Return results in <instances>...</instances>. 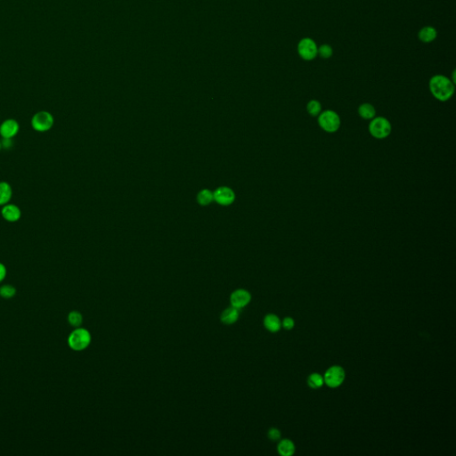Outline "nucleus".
Returning a JSON list of instances; mask_svg holds the SVG:
<instances>
[{"mask_svg": "<svg viewBox=\"0 0 456 456\" xmlns=\"http://www.w3.org/2000/svg\"><path fill=\"white\" fill-rule=\"evenodd\" d=\"M429 90L436 99L445 102L453 95L454 83L445 76H433L429 80Z\"/></svg>", "mask_w": 456, "mask_h": 456, "instance_id": "1", "label": "nucleus"}, {"mask_svg": "<svg viewBox=\"0 0 456 456\" xmlns=\"http://www.w3.org/2000/svg\"><path fill=\"white\" fill-rule=\"evenodd\" d=\"M92 341L91 333L81 326L78 328H74L71 333L69 334L67 339V344L69 348L75 351L81 352L87 349Z\"/></svg>", "mask_w": 456, "mask_h": 456, "instance_id": "2", "label": "nucleus"}, {"mask_svg": "<svg viewBox=\"0 0 456 456\" xmlns=\"http://www.w3.org/2000/svg\"><path fill=\"white\" fill-rule=\"evenodd\" d=\"M318 122L323 130L327 133H335L341 127V120L335 111L326 110L318 115Z\"/></svg>", "mask_w": 456, "mask_h": 456, "instance_id": "3", "label": "nucleus"}, {"mask_svg": "<svg viewBox=\"0 0 456 456\" xmlns=\"http://www.w3.org/2000/svg\"><path fill=\"white\" fill-rule=\"evenodd\" d=\"M368 129L370 134L374 138L384 139L390 135L392 126L389 119L384 117H374L373 119H371Z\"/></svg>", "mask_w": 456, "mask_h": 456, "instance_id": "4", "label": "nucleus"}, {"mask_svg": "<svg viewBox=\"0 0 456 456\" xmlns=\"http://www.w3.org/2000/svg\"><path fill=\"white\" fill-rule=\"evenodd\" d=\"M55 123L54 116L48 111L36 112L32 119V127L37 132H47L50 130Z\"/></svg>", "mask_w": 456, "mask_h": 456, "instance_id": "5", "label": "nucleus"}, {"mask_svg": "<svg viewBox=\"0 0 456 456\" xmlns=\"http://www.w3.org/2000/svg\"><path fill=\"white\" fill-rule=\"evenodd\" d=\"M345 370L340 365H333L329 369L326 370L324 375L325 384L327 385L331 389H336L341 386L345 381Z\"/></svg>", "mask_w": 456, "mask_h": 456, "instance_id": "6", "label": "nucleus"}, {"mask_svg": "<svg viewBox=\"0 0 456 456\" xmlns=\"http://www.w3.org/2000/svg\"><path fill=\"white\" fill-rule=\"evenodd\" d=\"M318 48L317 43L310 38L302 39L297 44V53L302 59L312 61L318 56Z\"/></svg>", "mask_w": 456, "mask_h": 456, "instance_id": "7", "label": "nucleus"}, {"mask_svg": "<svg viewBox=\"0 0 456 456\" xmlns=\"http://www.w3.org/2000/svg\"><path fill=\"white\" fill-rule=\"evenodd\" d=\"M250 300H251V295L248 290H244V289L234 290V292L231 294V305L234 308H236L237 310H240L245 308L246 306L249 305Z\"/></svg>", "mask_w": 456, "mask_h": 456, "instance_id": "8", "label": "nucleus"}, {"mask_svg": "<svg viewBox=\"0 0 456 456\" xmlns=\"http://www.w3.org/2000/svg\"><path fill=\"white\" fill-rule=\"evenodd\" d=\"M20 130V125L16 119H8L0 124V135L2 138L13 139Z\"/></svg>", "mask_w": 456, "mask_h": 456, "instance_id": "9", "label": "nucleus"}, {"mask_svg": "<svg viewBox=\"0 0 456 456\" xmlns=\"http://www.w3.org/2000/svg\"><path fill=\"white\" fill-rule=\"evenodd\" d=\"M1 215L6 221L10 223L17 222L22 218V210L20 208L12 203H8L2 206Z\"/></svg>", "mask_w": 456, "mask_h": 456, "instance_id": "10", "label": "nucleus"}, {"mask_svg": "<svg viewBox=\"0 0 456 456\" xmlns=\"http://www.w3.org/2000/svg\"><path fill=\"white\" fill-rule=\"evenodd\" d=\"M213 196H214L215 200L219 204H222V205L231 204L234 200V192L227 187L218 188V190L215 192Z\"/></svg>", "mask_w": 456, "mask_h": 456, "instance_id": "11", "label": "nucleus"}, {"mask_svg": "<svg viewBox=\"0 0 456 456\" xmlns=\"http://www.w3.org/2000/svg\"><path fill=\"white\" fill-rule=\"evenodd\" d=\"M264 326L270 333H277L282 328V321L274 314H268L264 318Z\"/></svg>", "mask_w": 456, "mask_h": 456, "instance_id": "12", "label": "nucleus"}, {"mask_svg": "<svg viewBox=\"0 0 456 456\" xmlns=\"http://www.w3.org/2000/svg\"><path fill=\"white\" fill-rule=\"evenodd\" d=\"M239 317H240V310L231 306L230 308L223 311L221 317H220V320L223 324L230 326L237 322Z\"/></svg>", "mask_w": 456, "mask_h": 456, "instance_id": "13", "label": "nucleus"}, {"mask_svg": "<svg viewBox=\"0 0 456 456\" xmlns=\"http://www.w3.org/2000/svg\"><path fill=\"white\" fill-rule=\"evenodd\" d=\"M13 196V189L10 184L5 181L0 182V206L10 203Z\"/></svg>", "mask_w": 456, "mask_h": 456, "instance_id": "14", "label": "nucleus"}, {"mask_svg": "<svg viewBox=\"0 0 456 456\" xmlns=\"http://www.w3.org/2000/svg\"><path fill=\"white\" fill-rule=\"evenodd\" d=\"M277 451L281 455L291 456L295 453L296 446L290 439H282L278 444Z\"/></svg>", "mask_w": 456, "mask_h": 456, "instance_id": "15", "label": "nucleus"}, {"mask_svg": "<svg viewBox=\"0 0 456 456\" xmlns=\"http://www.w3.org/2000/svg\"><path fill=\"white\" fill-rule=\"evenodd\" d=\"M358 114L363 119L371 120L376 116V110L371 103H362L358 107Z\"/></svg>", "mask_w": 456, "mask_h": 456, "instance_id": "16", "label": "nucleus"}, {"mask_svg": "<svg viewBox=\"0 0 456 456\" xmlns=\"http://www.w3.org/2000/svg\"><path fill=\"white\" fill-rule=\"evenodd\" d=\"M436 35H437V33H436V29L430 27V26H426L419 32L418 38L423 43H429L436 39Z\"/></svg>", "mask_w": 456, "mask_h": 456, "instance_id": "17", "label": "nucleus"}, {"mask_svg": "<svg viewBox=\"0 0 456 456\" xmlns=\"http://www.w3.org/2000/svg\"><path fill=\"white\" fill-rule=\"evenodd\" d=\"M67 321L69 325L72 327L78 328V327H80L83 323V316L80 311L72 310L68 314Z\"/></svg>", "mask_w": 456, "mask_h": 456, "instance_id": "18", "label": "nucleus"}, {"mask_svg": "<svg viewBox=\"0 0 456 456\" xmlns=\"http://www.w3.org/2000/svg\"><path fill=\"white\" fill-rule=\"evenodd\" d=\"M308 384L311 389H320L325 384L324 376L318 373H311L308 378Z\"/></svg>", "mask_w": 456, "mask_h": 456, "instance_id": "19", "label": "nucleus"}, {"mask_svg": "<svg viewBox=\"0 0 456 456\" xmlns=\"http://www.w3.org/2000/svg\"><path fill=\"white\" fill-rule=\"evenodd\" d=\"M17 292L16 287L12 284H3L0 286V297L5 299H11Z\"/></svg>", "mask_w": 456, "mask_h": 456, "instance_id": "20", "label": "nucleus"}, {"mask_svg": "<svg viewBox=\"0 0 456 456\" xmlns=\"http://www.w3.org/2000/svg\"><path fill=\"white\" fill-rule=\"evenodd\" d=\"M307 111L312 117H318L322 112V104L318 100H311L307 104Z\"/></svg>", "mask_w": 456, "mask_h": 456, "instance_id": "21", "label": "nucleus"}, {"mask_svg": "<svg viewBox=\"0 0 456 456\" xmlns=\"http://www.w3.org/2000/svg\"><path fill=\"white\" fill-rule=\"evenodd\" d=\"M213 199H214V196L212 195V193L209 190L202 191L198 195L199 203L203 205H207L211 203Z\"/></svg>", "mask_w": 456, "mask_h": 456, "instance_id": "22", "label": "nucleus"}, {"mask_svg": "<svg viewBox=\"0 0 456 456\" xmlns=\"http://www.w3.org/2000/svg\"><path fill=\"white\" fill-rule=\"evenodd\" d=\"M333 54V48L327 44L322 45L321 47L318 48V55H319L324 59H328L330 57H332Z\"/></svg>", "mask_w": 456, "mask_h": 456, "instance_id": "23", "label": "nucleus"}, {"mask_svg": "<svg viewBox=\"0 0 456 456\" xmlns=\"http://www.w3.org/2000/svg\"><path fill=\"white\" fill-rule=\"evenodd\" d=\"M281 431L276 428H269L268 432H267V436L268 438L271 439V440L276 441L279 440L281 438Z\"/></svg>", "mask_w": 456, "mask_h": 456, "instance_id": "24", "label": "nucleus"}, {"mask_svg": "<svg viewBox=\"0 0 456 456\" xmlns=\"http://www.w3.org/2000/svg\"><path fill=\"white\" fill-rule=\"evenodd\" d=\"M294 326H295V321H294L293 318H285L282 321V327L287 331L293 329Z\"/></svg>", "mask_w": 456, "mask_h": 456, "instance_id": "25", "label": "nucleus"}, {"mask_svg": "<svg viewBox=\"0 0 456 456\" xmlns=\"http://www.w3.org/2000/svg\"><path fill=\"white\" fill-rule=\"evenodd\" d=\"M8 275V268L3 263L0 262V283L4 281Z\"/></svg>", "mask_w": 456, "mask_h": 456, "instance_id": "26", "label": "nucleus"}, {"mask_svg": "<svg viewBox=\"0 0 456 456\" xmlns=\"http://www.w3.org/2000/svg\"><path fill=\"white\" fill-rule=\"evenodd\" d=\"M2 148L3 149H10L13 146V140L10 138H2Z\"/></svg>", "mask_w": 456, "mask_h": 456, "instance_id": "27", "label": "nucleus"}, {"mask_svg": "<svg viewBox=\"0 0 456 456\" xmlns=\"http://www.w3.org/2000/svg\"><path fill=\"white\" fill-rule=\"evenodd\" d=\"M2 149H3V148H2V143H1V140H0V151H1Z\"/></svg>", "mask_w": 456, "mask_h": 456, "instance_id": "28", "label": "nucleus"}]
</instances>
